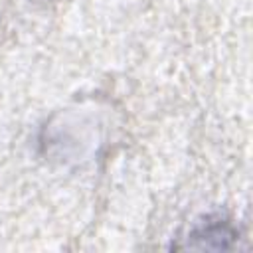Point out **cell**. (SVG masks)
Instances as JSON below:
<instances>
[{"label": "cell", "instance_id": "cell-1", "mask_svg": "<svg viewBox=\"0 0 253 253\" xmlns=\"http://www.w3.org/2000/svg\"><path fill=\"white\" fill-rule=\"evenodd\" d=\"M235 229L227 223V221H206L204 225H198L192 233H190V247H206V249H211V247H217V249H223L227 247L233 239H235Z\"/></svg>", "mask_w": 253, "mask_h": 253}]
</instances>
